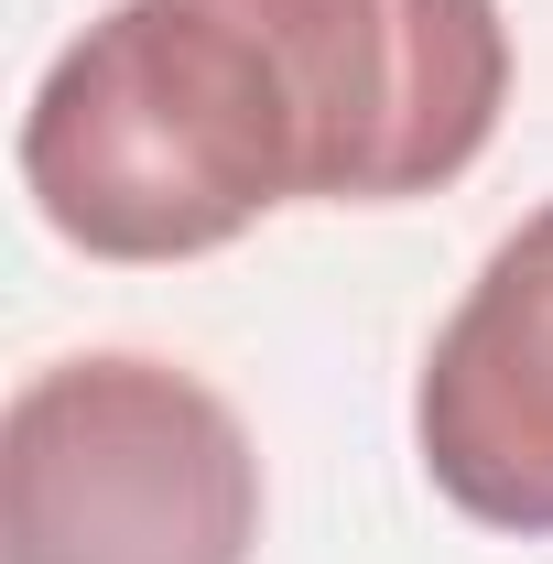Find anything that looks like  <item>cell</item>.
<instances>
[{"instance_id": "7a4b0ae2", "label": "cell", "mask_w": 553, "mask_h": 564, "mask_svg": "<svg viewBox=\"0 0 553 564\" xmlns=\"http://www.w3.org/2000/svg\"><path fill=\"white\" fill-rule=\"evenodd\" d=\"M261 445L152 348L44 358L0 413V564H250Z\"/></svg>"}, {"instance_id": "3957f363", "label": "cell", "mask_w": 553, "mask_h": 564, "mask_svg": "<svg viewBox=\"0 0 553 564\" xmlns=\"http://www.w3.org/2000/svg\"><path fill=\"white\" fill-rule=\"evenodd\" d=\"M413 456L478 532H553V196L456 293L413 380Z\"/></svg>"}, {"instance_id": "6da1fadb", "label": "cell", "mask_w": 553, "mask_h": 564, "mask_svg": "<svg viewBox=\"0 0 553 564\" xmlns=\"http://www.w3.org/2000/svg\"><path fill=\"white\" fill-rule=\"evenodd\" d=\"M499 109V0H109L22 109V196L87 261H207L272 207L456 185Z\"/></svg>"}]
</instances>
